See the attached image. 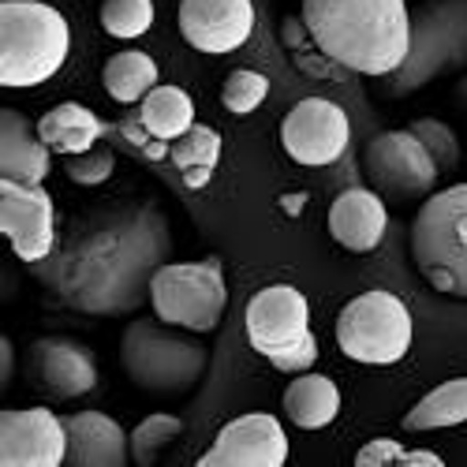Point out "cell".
I'll return each mask as SVG.
<instances>
[{"label": "cell", "mask_w": 467, "mask_h": 467, "mask_svg": "<svg viewBox=\"0 0 467 467\" xmlns=\"http://www.w3.org/2000/svg\"><path fill=\"white\" fill-rule=\"evenodd\" d=\"M169 224L158 206H105L75 224L64 247L53 251V265L42 274L46 288L57 292L83 315H124L139 306L142 292L165 265Z\"/></svg>", "instance_id": "cell-1"}, {"label": "cell", "mask_w": 467, "mask_h": 467, "mask_svg": "<svg viewBox=\"0 0 467 467\" xmlns=\"http://www.w3.org/2000/svg\"><path fill=\"white\" fill-rule=\"evenodd\" d=\"M315 46L356 75L385 79L411 49V12L404 0H303Z\"/></svg>", "instance_id": "cell-2"}, {"label": "cell", "mask_w": 467, "mask_h": 467, "mask_svg": "<svg viewBox=\"0 0 467 467\" xmlns=\"http://www.w3.org/2000/svg\"><path fill=\"white\" fill-rule=\"evenodd\" d=\"M71 26L42 0H0V83L42 87L67 64Z\"/></svg>", "instance_id": "cell-3"}, {"label": "cell", "mask_w": 467, "mask_h": 467, "mask_svg": "<svg viewBox=\"0 0 467 467\" xmlns=\"http://www.w3.org/2000/svg\"><path fill=\"white\" fill-rule=\"evenodd\" d=\"M180 326L169 322H150L139 318L128 326L120 340V363L124 374L146 389V393H161V397H183L194 385L202 381L210 367V348L202 340L187 337L191 329L176 333Z\"/></svg>", "instance_id": "cell-4"}, {"label": "cell", "mask_w": 467, "mask_h": 467, "mask_svg": "<svg viewBox=\"0 0 467 467\" xmlns=\"http://www.w3.org/2000/svg\"><path fill=\"white\" fill-rule=\"evenodd\" d=\"M411 258L434 292L467 299V183L422 199L411 224Z\"/></svg>", "instance_id": "cell-5"}, {"label": "cell", "mask_w": 467, "mask_h": 467, "mask_svg": "<svg viewBox=\"0 0 467 467\" xmlns=\"http://www.w3.org/2000/svg\"><path fill=\"white\" fill-rule=\"evenodd\" d=\"M467 67V0H422L411 16V49L385 75L389 94H411L449 71Z\"/></svg>", "instance_id": "cell-6"}, {"label": "cell", "mask_w": 467, "mask_h": 467, "mask_svg": "<svg viewBox=\"0 0 467 467\" xmlns=\"http://www.w3.org/2000/svg\"><path fill=\"white\" fill-rule=\"evenodd\" d=\"M247 344L281 374H303L318 359V340L310 333V303L292 285H269L247 303Z\"/></svg>", "instance_id": "cell-7"}, {"label": "cell", "mask_w": 467, "mask_h": 467, "mask_svg": "<svg viewBox=\"0 0 467 467\" xmlns=\"http://www.w3.org/2000/svg\"><path fill=\"white\" fill-rule=\"evenodd\" d=\"M153 315L191 333H213L224 318L228 288L217 258L202 262H165L150 281Z\"/></svg>", "instance_id": "cell-8"}, {"label": "cell", "mask_w": 467, "mask_h": 467, "mask_svg": "<svg viewBox=\"0 0 467 467\" xmlns=\"http://www.w3.org/2000/svg\"><path fill=\"white\" fill-rule=\"evenodd\" d=\"M337 344L348 359L393 367L411 348V315L393 292H363L337 315Z\"/></svg>", "instance_id": "cell-9"}, {"label": "cell", "mask_w": 467, "mask_h": 467, "mask_svg": "<svg viewBox=\"0 0 467 467\" xmlns=\"http://www.w3.org/2000/svg\"><path fill=\"white\" fill-rule=\"evenodd\" d=\"M363 169L370 187L381 199H393V202L431 199V191L438 187V176H441L434 153L426 150V142L411 128L374 135L363 150Z\"/></svg>", "instance_id": "cell-10"}, {"label": "cell", "mask_w": 467, "mask_h": 467, "mask_svg": "<svg viewBox=\"0 0 467 467\" xmlns=\"http://www.w3.org/2000/svg\"><path fill=\"white\" fill-rule=\"evenodd\" d=\"M281 142L296 165L322 169V165H333L344 158L348 142H352V124H348V112L337 101L303 98L285 116Z\"/></svg>", "instance_id": "cell-11"}, {"label": "cell", "mask_w": 467, "mask_h": 467, "mask_svg": "<svg viewBox=\"0 0 467 467\" xmlns=\"http://www.w3.org/2000/svg\"><path fill=\"white\" fill-rule=\"evenodd\" d=\"M0 232L16 258L37 265L57 251V213L42 183L0 180Z\"/></svg>", "instance_id": "cell-12"}, {"label": "cell", "mask_w": 467, "mask_h": 467, "mask_svg": "<svg viewBox=\"0 0 467 467\" xmlns=\"http://www.w3.org/2000/svg\"><path fill=\"white\" fill-rule=\"evenodd\" d=\"M176 23L191 49L224 57L247 46L254 30V5L251 0H180Z\"/></svg>", "instance_id": "cell-13"}, {"label": "cell", "mask_w": 467, "mask_h": 467, "mask_svg": "<svg viewBox=\"0 0 467 467\" xmlns=\"http://www.w3.org/2000/svg\"><path fill=\"white\" fill-rule=\"evenodd\" d=\"M67 460V426L49 408H19L0 415V463L60 467Z\"/></svg>", "instance_id": "cell-14"}, {"label": "cell", "mask_w": 467, "mask_h": 467, "mask_svg": "<svg viewBox=\"0 0 467 467\" xmlns=\"http://www.w3.org/2000/svg\"><path fill=\"white\" fill-rule=\"evenodd\" d=\"M285 460H288L285 426L265 411H251L224 426L210 452L199 456V467H285Z\"/></svg>", "instance_id": "cell-15"}, {"label": "cell", "mask_w": 467, "mask_h": 467, "mask_svg": "<svg viewBox=\"0 0 467 467\" xmlns=\"http://www.w3.org/2000/svg\"><path fill=\"white\" fill-rule=\"evenodd\" d=\"M26 378L49 400H75L98 385V367L83 344L64 337H42L26 348Z\"/></svg>", "instance_id": "cell-16"}, {"label": "cell", "mask_w": 467, "mask_h": 467, "mask_svg": "<svg viewBox=\"0 0 467 467\" xmlns=\"http://www.w3.org/2000/svg\"><path fill=\"white\" fill-rule=\"evenodd\" d=\"M389 210L370 187H348L329 206V236L352 254H374L385 240Z\"/></svg>", "instance_id": "cell-17"}, {"label": "cell", "mask_w": 467, "mask_h": 467, "mask_svg": "<svg viewBox=\"0 0 467 467\" xmlns=\"http://www.w3.org/2000/svg\"><path fill=\"white\" fill-rule=\"evenodd\" d=\"M67 426V460L71 467H124L131 460V438L105 411H75Z\"/></svg>", "instance_id": "cell-18"}, {"label": "cell", "mask_w": 467, "mask_h": 467, "mask_svg": "<svg viewBox=\"0 0 467 467\" xmlns=\"http://www.w3.org/2000/svg\"><path fill=\"white\" fill-rule=\"evenodd\" d=\"M53 169V150L37 124L19 109L0 112V180L42 183Z\"/></svg>", "instance_id": "cell-19"}, {"label": "cell", "mask_w": 467, "mask_h": 467, "mask_svg": "<svg viewBox=\"0 0 467 467\" xmlns=\"http://www.w3.org/2000/svg\"><path fill=\"white\" fill-rule=\"evenodd\" d=\"M135 128L139 131H131V139L142 142L153 158H161L165 146H172L180 135H187L194 128V101L187 98V90L158 83L139 101Z\"/></svg>", "instance_id": "cell-20"}, {"label": "cell", "mask_w": 467, "mask_h": 467, "mask_svg": "<svg viewBox=\"0 0 467 467\" xmlns=\"http://www.w3.org/2000/svg\"><path fill=\"white\" fill-rule=\"evenodd\" d=\"M37 131H42V139L49 142V150L57 153H87L94 150V142L109 131V124L101 120L98 112H90L87 105L79 101H64L57 109H49L42 120H37Z\"/></svg>", "instance_id": "cell-21"}, {"label": "cell", "mask_w": 467, "mask_h": 467, "mask_svg": "<svg viewBox=\"0 0 467 467\" xmlns=\"http://www.w3.org/2000/svg\"><path fill=\"white\" fill-rule=\"evenodd\" d=\"M340 411V389L326 374L303 370L288 389H285V415L299 426V431H326Z\"/></svg>", "instance_id": "cell-22"}, {"label": "cell", "mask_w": 467, "mask_h": 467, "mask_svg": "<svg viewBox=\"0 0 467 467\" xmlns=\"http://www.w3.org/2000/svg\"><path fill=\"white\" fill-rule=\"evenodd\" d=\"M101 83H105L112 101L139 105L153 87H158V64H153V57L142 49H124V53L105 60Z\"/></svg>", "instance_id": "cell-23"}, {"label": "cell", "mask_w": 467, "mask_h": 467, "mask_svg": "<svg viewBox=\"0 0 467 467\" xmlns=\"http://www.w3.org/2000/svg\"><path fill=\"white\" fill-rule=\"evenodd\" d=\"M460 422H467V378H452L431 389L404 415V431L426 434V431H449V426H460Z\"/></svg>", "instance_id": "cell-24"}, {"label": "cell", "mask_w": 467, "mask_h": 467, "mask_svg": "<svg viewBox=\"0 0 467 467\" xmlns=\"http://www.w3.org/2000/svg\"><path fill=\"white\" fill-rule=\"evenodd\" d=\"M169 158L191 191H202L210 183L217 161H221V135L206 124H194L187 135H180L169 146Z\"/></svg>", "instance_id": "cell-25"}, {"label": "cell", "mask_w": 467, "mask_h": 467, "mask_svg": "<svg viewBox=\"0 0 467 467\" xmlns=\"http://www.w3.org/2000/svg\"><path fill=\"white\" fill-rule=\"evenodd\" d=\"M183 431L180 415H169V411H158V415H146L135 431H131V460L139 467H150L153 460H158Z\"/></svg>", "instance_id": "cell-26"}, {"label": "cell", "mask_w": 467, "mask_h": 467, "mask_svg": "<svg viewBox=\"0 0 467 467\" xmlns=\"http://www.w3.org/2000/svg\"><path fill=\"white\" fill-rule=\"evenodd\" d=\"M101 26L105 34L131 42L153 26V0H105L101 5Z\"/></svg>", "instance_id": "cell-27"}, {"label": "cell", "mask_w": 467, "mask_h": 467, "mask_svg": "<svg viewBox=\"0 0 467 467\" xmlns=\"http://www.w3.org/2000/svg\"><path fill=\"white\" fill-rule=\"evenodd\" d=\"M389 463H397V467H441L445 460L438 456V452H431V449H415V452H408L400 441H393V438H374V441H367L363 449H359V456H356V467H389Z\"/></svg>", "instance_id": "cell-28"}, {"label": "cell", "mask_w": 467, "mask_h": 467, "mask_svg": "<svg viewBox=\"0 0 467 467\" xmlns=\"http://www.w3.org/2000/svg\"><path fill=\"white\" fill-rule=\"evenodd\" d=\"M265 98H269V79H265V75H258V71H247V67L232 71L224 79V87H221V105L228 112H236V116L254 112Z\"/></svg>", "instance_id": "cell-29"}, {"label": "cell", "mask_w": 467, "mask_h": 467, "mask_svg": "<svg viewBox=\"0 0 467 467\" xmlns=\"http://www.w3.org/2000/svg\"><path fill=\"white\" fill-rule=\"evenodd\" d=\"M408 128L426 142V150L434 153V161H438L441 172H452L460 165V139H456V131L449 124L434 120V116H419V120H411Z\"/></svg>", "instance_id": "cell-30"}, {"label": "cell", "mask_w": 467, "mask_h": 467, "mask_svg": "<svg viewBox=\"0 0 467 467\" xmlns=\"http://www.w3.org/2000/svg\"><path fill=\"white\" fill-rule=\"evenodd\" d=\"M116 158L112 150H87V153H67L64 158V172L75 187H98L112 176Z\"/></svg>", "instance_id": "cell-31"}, {"label": "cell", "mask_w": 467, "mask_h": 467, "mask_svg": "<svg viewBox=\"0 0 467 467\" xmlns=\"http://www.w3.org/2000/svg\"><path fill=\"white\" fill-rule=\"evenodd\" d=\"M0 352H5V385H8V378H12V344H8V337L0 340Z\"/></svg>", "instance_id": "cell-32"}, {"label": "cell", "mask_w": 467, "mask_h": 467, "mask_svg": "<svg viewBox=\"0 0 467 467\" xmlns=\"http://www.w3.org/2000/svg\"><path fill=\"white\" fill-rule=\"evenodd\" d=\"M456 94H460V101L467 105V79H460V87H456Z\"/></svg>", "instance_id": "cell-33"}]
</instances>
